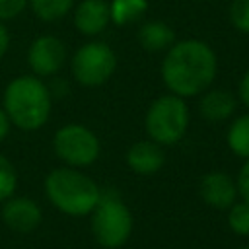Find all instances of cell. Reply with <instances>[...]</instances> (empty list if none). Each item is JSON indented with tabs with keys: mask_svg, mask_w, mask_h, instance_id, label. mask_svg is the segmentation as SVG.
Instances as JSON below:
<instances>
[{
	"mask_svg": "<svg viewBox=\"0 0 249 249\" xmlns=\"http://www.w3.org/2000/svg\"><path fill=\"white\" fill-rule=\"evenodd\" d=\"M235 185H237V196L249 202V160H243L235 177Z\"/></svg>",
	"mask_w": 249,
	"mask_h": 249,
	"instance_id": "22",
	"label": "cell"
},
{
	"mask_svg": "<svg viewBox=\"0 0 249 249\" xmlns=\"http://www.w3.org/2000/svg\"><path fill=\"white\" fill-rule=\"evenodd\" d=\"M16 189H18V171L14 163L4 154H0V204L10 196H14Z\"/></svg>",
	"mask_w": 249,
	"mask_h": 249,
	"instance_id": "19",
	"label": "cell"
},
{
	"mask_svg": "<svg viewBox=\"0 0 249 249\" xmlns=\"http://www.w3.org/2000/svg\"><path fill=\"white\" fill-rule=\"evenodd\" d=\"M0 218L8 230L18 231V233H29L41 226L43 210L33 198L14 195L2 202Z\"/></svg>",
	"mask_w": 249,
	"mask_h": 249,
	"instance_id": "9",
	"label": "cell"
},
{
	"mask_svg": "<svg viewBox=\"0 0 249 249\" xmlns=\"http://www.w3.org/2000/svg\"><path fill=\"white\" fill-rule=\"evenodd\" d=\"M27 6L39 19L56 21L74 8V0H27Z\"/></svg>",
	"mask_w": 249,
	"mask_h": 249,
	"instance_id": "17",
	"label": "cell"
},
{
	"mask_svg": "<svg viewBox=\"0 0 249 249\" xmlns=\"http://www.w3.org/2000/svg\"><path fill=\"white\" fill-rule=\"evenodd\" d=\"M191 121L189 105L175 93H163L156 97L144 117V128L150 140L165 146H173L187 134Z\"/></svg>",
	"mask_w": 249,
	"mask_h": 249,
	"instance_id": "4",
	"label": "cell"
},
{
	"mask_svg": "<svg viewBox=\"0 0 249 249\" xmlns=\"http://www.w3.org/2000/svg\"><path fill=\"white\" fill-rule=\"evenodd\" d=\"M91 235L103 249H121L132 235L134 218L130 208L115 193H101L97 206L89 214Z\"/></svg>",
	"mask_w": 249,
	"mask_h": 249,
	"instance_id": "5",
	"label": "cell"
},
{
	"mask_svg": "<svg viewBox=\"0 0 249 249\" xmlns=\"http://www.w3.org/2000/svg\"><path fill=\"white\" fill-rule=\"evenodd\" d=\"M2 109L19 130L31 132L47 124L53 111V91L35 74L16 76L2 93Z\"/></svg>",
	"mask_w": 249,
	"mask_h": 249,
	"instance_id": "2",
	"label": "cell"
},
{
	"mask_svg": "<svg viewBox=\"0 0 249 249\" xmlns=\"http://www.w3.org/2000/svg\"><path fill=\"white\" fill-rule=\"evenodd\" d=\"M72 19H74V27L82 35L86 37L101 35L111 23L109 4L105 0H82L74 8Z\"/></svg>",
	"mask_w": 249,
	"mask_h": 249,
	"instance_id": "11",
	"label": "cell"
},
{
	"mask_svg": "<svg viewBox=\"0 0 249 249\" xmlns=\"http://www.w3.org/2000/svg\"><path fill=\"white\" fill-rule=\"evenodd\" d=\"M8 49H10V31H8L6 23L0 21V60L6 56Z\"/></svg>",
	"mask_w": 249,
	"mask_h": 249,
	"instance_id": "24",
	"label": "cell"
},
{
	"mask_svg": "<svg viewBox=\"0 0 249 249\" xmlns=\"http://www.w3.org/2000/svg\"><path fill=\"white\" fill-rule=\"evenodd\" d=\"M230 23L239 31L249 35V0H233L230 4Z\"/></svg>",
	"mask_w": 249,
	"mask_h": 249,
	"instance_id": "20",
	"label": "cell"
},
{
	"mask_svg": "<svg viewBox=\"0 0 249 249\" xmlns=\"http://www.w3.org/2000/svg\"><path fill=\"white\" fill-rule=\"evenodd\" d=\"M10 128H12V123H10L8 115H6V111L0 107V142H4V140L8 138Z\"/></svg>",
	"mask_w": 249,
	"mask_h": 249,
	"instance_id": "25",
	"label": "cell"
},
{
	"mask_svg": "<svg viewBox=\"0 0 249 249\" xmlns=\"http://www.w3.org/2000/svg\"><path fill=\"white\" fill-rule=\"evenodd\" d=\"M70 70L80 86L99 88L115 74L117 54L103 41H88L74 51L70 58Z\"/></svg>",
	"mask_w": 249,
	"mask_h": 249,
	"instance_id": "7",
	"label": "cell"
},
{
	"mask_svg": "<svg viewBox=\"0 0 249 249\" xmlns=\"http://www.w3.org/2000/svg\"><path fill=\"white\" fill-rule=\"evenodd\" d=\"M237 99L249 109V68L243 72V76L237 84Z\"/></svg>",
	"mask_w": 249,
	"mask_h": 249,
	"instance_id": "23",
	"label": "cell"
},
{
	"mask_svg": "<svg viewBox=\"0 0 249 249\" xmlns=\"http://www.w3.org/2000/svg\"><path fill=\"white\" fill-rule=\"evenodd\" d=\"M239 249H249V245H245V247H239Z\"/></svg>",
	"mask_w": 249,
	"mask_h": 249,
	"instance_id": "26",
	"label": "cell"
},
{
	"mask_svg": "<svg viewBox=\"0 0 249 249\" xmlns=\"http://www.w3.org/2000/svg\"><path fill=\"white\" fill-rule=\"evenodd\" d=\"M27 8V0H0V21L18 18Z\"/></svg>",
	"mask_w": 249,
	"mask_h": 249,
	"instance_id": "21",
	"label": "cell"
},
{
	"mask_svg": "<svg viewBox=\"0 0 249 249\" xmlns=\"http://www.w3.org/2000/svg\"><path fill=\"white\" fill-rule=\"evenodd\" d=\"M198 195L206 206L228 210L237 200V185L226 171H208L198 181Z\"/></svg>",
	"mask_w": 249,
	"mask_h": 249,
	"instance_id": "10",
	"label": "cell"
},
{
	"mask_svg": "<svg viewBox=\"0 0 249 249\" xmlns=\"http://www.w3.org/2000/svg\"><path fill=\"white\" fill-rule=\"evenodd\" d=\"M49 202L70 218L89 216L101 198L99 185L78 167H54L43 181Z\"/></svg>",
	"mask_w": 249,
	"mask_h": 249,
	"instance_id": "3",
	"label": "cell"
},
{
	"mask_svg": "<svg viewBox=\"0 0 249 249\" xmlns=\"http://www.w3.org/2000/svg\"><path fill=\"white\" fill-rule=\"evenodd\" d=\"M237 95H233L228 89L220 88H208L200 93L198 99V113L208 123H224L231 121L237 111Z\"/></svg>",
	"mask_w": 249,
	"mask_h": 249,
	"instance_id": "12",
	"label": "cell"
},
{
	"mask_svg": "<svg viewBox=\"0 0 249 249\" xmlns=\"http://www.w3.org/2000/svg\"><path fill=\"white\" fill-rule=\"evenodd\" d=\"M226 142L233 156L249 160V111L231 119L226 132Z\"/></svg>",
	"mask_w": 249,
	"mask_h": 249,
	"instance_id": "15",
	"label": "cell"
},
{
	"mask_svg": "<svg viewBox=\"0 0 249 249\" xmlns=\"http://www.w3.org/2000/svg\"><path fill=\"white\" fill-rule=\"evenodd\" d=\"M136 39L138 45L150 53H165L177 41L173 27L161 19L142 21V25L136 31Z\"/></svg>",
	"mask_w": 249,
	"mask_h": 249,
	"instance_id": "14",
	"label": "cell"
},
{
	"mask_svg": "<svg viewBox=\"0 0 249 249\" xmlns=\"http://www.w3.org/2000/svg\"><path fill=\"white\" fill-rule=\"evenodd\" d=\"M124 160H126V165L130 171H134L138 175H154L163 167L165 152H163L161 144L146 138V140L134 142L126 150Z\"/></svg>",
	"mask_w": 249,
	"mask_h": 249,
	"instance_id": "13",
	"label": "cell"
},
{
	"mask_svg": "<svg viewBox=\"0 0 249 249\" xmlns=\"http://www.w3.org/2000/svg\"><path fill=\"white\" fill-rule=\"evenodd\" d=\"M66 45L51 33L39 35L31 41L27 49V66L39 78H49L58 74L66 62Z\"/></svg>",
	"mask_w": 249,
	"mask_h": 249,
	"instance_id": "8",
	"label": "cell"
},
{
	"mask_svg": "<svg viewBox=\"0 0 249 249\" xmlns=\"http://www.w3.org/2000/svg\"><path fill=\"white\" fill-rule=\"evenodd\" d=\"M54 156L68 167H89L101 154V142L97 134L80 123H68L56 128L53 136Z\"/></svg>",
	"mask_w": 249,
	"mask_h": 249,
	"instance_id": "6",
	"label": "cell"
},
{
	"mask_svg": "<svg viewBox=\"0 0 249 249\" xmlns=\"http://www.w3.org/2000/svg\"><path fill=\"white\" fill-rule=\"evenodd\" d=\"M218 74L214 49L200 39H179L163 54L161 80L165 88L187 99L206 91Z\"/></svg>",
	"mask_w": 249,
	"mask_h": 249,
	"instance_id": "1",
	"label": "cell"
},
{
	"mask_svg": "<svg viewBox=\"0 0 249 249\" xmlns=\"http://www.w3.org/2000/svg\"><path fill=\"white\" fill-rule=\"evenodd\" d=\"M228 226L230 230L239 235V237H247L249 235V202L247 200H235L228 210Z\"/></svg>",
	"mask_w": 249,
	"mask_h": 249,
	"instance_id": "18",
	"label": "cell"
},
{
	"mask_svg": "<svg viewBox=\"0 0 249 249\" xmlns=\"http://www.w3.org/2000/svg\"><path fill=\"white\" fill-rule=\"evenodd\" d=\"M146 12H148V0H111L109 2L111 23L119 27H126L130 23L140 21Z\"/></svg>",
	"mask_w": 249,
	"mask_h": 249,
	"instance_id": "16",
	"label": "cell"
}]
</instances>
